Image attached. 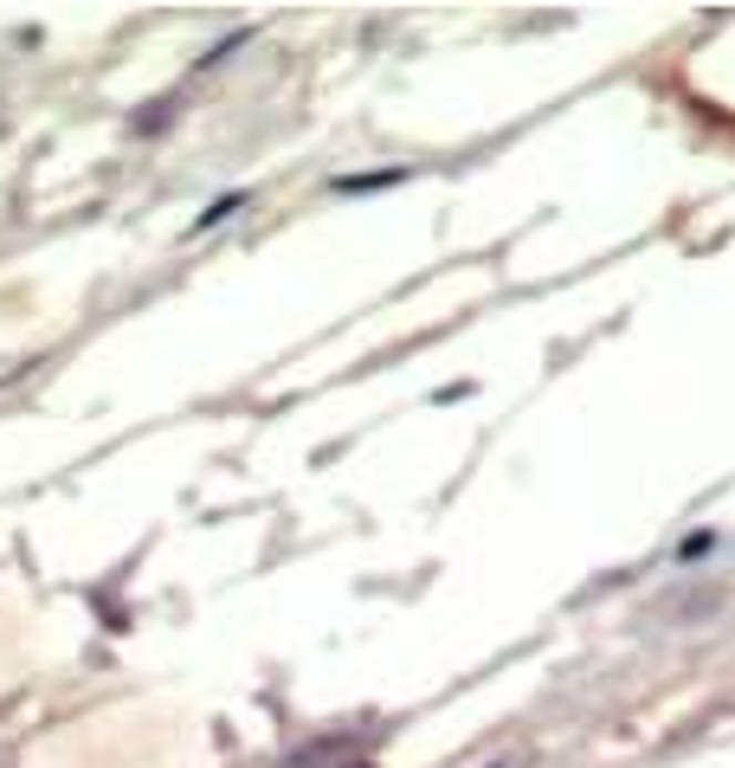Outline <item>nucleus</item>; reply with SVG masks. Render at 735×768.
Here are the masks:
<instances>
[]
</instances>
